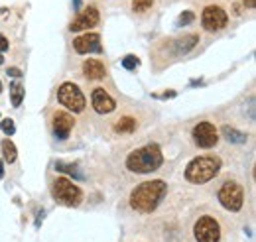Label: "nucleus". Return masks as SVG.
I'll return each mask as SVG.
<instances>
[{
  "mask_svg": "<svg viewBox=\"0 0 256 242\" xmlns=\"http://www.w3.org/2000/svg\"><path fill=\"white\" fill-rule=\"evenodd\" d=\"M73 50L79 54V56H87V54H102V46H100V36L98 34H83V36H77L73 40Z\"/></svg>",
  "mask_w": 256,
  "mask_h": 242,
  "instance_id": "obj_10",
  "label": "nucleus"
},
{
  "mask_svg": "<svg viewBox=\"0 0 256 242\" xmlns=\"http://www.w3.org/2000/svg\"><path fill=\"white\" fill-rule=\"evenodd\" d=\"M58 100L64 104L65 108H69V110L75 112V114L83 112L85 106H87L85 94L81 92V89H79L75 83H71V81H65L64 85L58 89Z\"/></svg>",
  "mask_w": 256,
  "mask_h": 242,
  "instance_id": "obj_6",
  "label": "nucleus"
},
{
  "mask_svg": "<svg viewBox=\"0 0 256 242\" xmlns=\"http://www.w3.org/2000/svg\"><path fill=\"white\" fill-rule=\"evenodd\" d=\"M192 134H193V142L199 148H205V150L215 148L217 142H219V130L211 122H199V124H195Z\"/></svg>",
  "mask_w": 256,
  "mask_h": 242,
  "instance_id": "obj_8",
  "label": "nucleus"
},
{
  "mask_svg": "<svg viewBox=\"0 0 256 242\" xmlns=\"http://www.w3.org/2000/svg\"><path fill=\"white\" fill-rule=\"evenodd\" d=\"M223 230L215 216L203 214L193 224V238L195 242H221Z\"/></svg>",
  "mask_w": 256,
  "mask_h": 242,
  "instance_id": "obj_5",
  "label": "nucleus"
},
{
  "mask_svg": "<svg viewBox=\"0 0 256 242\" xmlns=\"http://www.w3.org/2000/svg\"><path fill=\"white\" fill-rule=\"evenodd\" d=\"M100 22V16H98V10L95 6H87L83 12H79L75 16V20L69 24V30L71 32H85V30H91L98 26Z\"/></svg>",
  "mask_w": 256,
  "mask_h": 242,
  "instance_id": "obj_11",
  "label": "nucleus"
},
{
  "mask_svg": "<svg viewBox=\"0 0 256 242\" xmlns=\"http://www.w3.org/2000/svg\"><path fill=\"white\" fill-rule=\"evenodd\" d=\"M0 92H2V81H0Z\"/></svg>",
  "mask_w": 256,
  "mask_h": 242,
  "instance_id": "obj_32",
  "label": "nucleus"
},
{
  "mask_svg": "<svg viewBox=\"0 0 256 242\" xmlns=\"http://www.w3.org/2000/svg\"><path fill=\"white\" fill-rule=\"evenodd\" d=\"M228 24V16L221 6L217 4H209L205 6L203 14H201V26L207 32H219L223 30L224 26Z\"/></svg>",
  "mask_w": 256,
  "mask_h": 242,
  "instance_id": "obj_9",
  "label": "nucleus"
},
{
  "mask_svg": "<svg viewBox=\"0 0 256 242\" xmlns=\"http://www.w3.org/2000/svg\"><path fill=\"white\" fill-rule=\"evenodd\" d=\"M122 67L128 69V71H134L136 67H140V60H138L136 56H126V58L122 60Z\"/></svg>",
  "mask_w": 256,
  "mask_h": 242,
  "instance_id": "obj_23",
  "label": "nucleus"
},
{
  "mask_svg": "<svg viewBox=\"0 0 256 242\" xmlns=\"http://www.w3.org/2000/svg\"><path fill=\"white\" fill-rule=\"evenodd\" d=\"M56 170H58V172H64V174H67V176H71L73 180H79V182H83V180H85V174L81 172L79 164H65V162H58V164H56Z\"/></svg>",
  "mask_w": 256,
  "mask_h": 242,
  "instance_id": "obj_16",
  "label": "nucleus"
},
{
  "mask_svg": "<svg viewBox=\"0 0 256 242\" xmlns=\"http://www.w3.org/2000/svg\"><path fill=\"white\" fill-rule=\"evenodd\" d=\"M221 132H223L224 140H226V142H232V144H244V142L248 140L246 132H240V130L230 128V126H224Z\"/></svg>",
  "mask_w": 256,
  "mask_h": 242,
  "instance_id": "obj_17",
  "label": "nucleus"
},
{
  "mask_svg": "<svg viewBox=\"0 0 256 242\" xmlns=\"http://www.w3.org/2000/svg\"><path fill=\"white\" fill-rule=\"evenodd\" d=\"M4 178V164H2V160H0V180Z\"/></svg>",
  "mask_w": 256,
  "mask_h": 242,
  "instance_id": "obj_30",
  "label": "nucleus"
},
{
  "mask_svg": "<svg viewBox=\"0 0 256 242\" xmlns=\"http://www.w3.org/2000/svg\"><path fill=\"white\" fill-rule=\"evenodd\" d=\"M52 195L65 207H79L83 201V191L69 178H58L52 185Z\"/></svg>",
  "mask_w": 256,
  "mask_h": 242,
  "instance_id": "obj_4",
  "label": "nucleus"
},
{
  "mask_svg": "<svg viewBox=\"0 0 256 242\" xmlns=\"http://www.w3.org/2000/svg\"><path fill=\"white\" fill-rule=\"evenodd\" d=\"M24 85H22V81H12L10 83V100H12V106H20L22 104V100H24Z\"/></svg>",
  "mask_w": 256,
  "mask_h": 242,
  "instance_id": "obj_18",
  "label": "nucleus"
},
{
  "mask_svg": "<svg viewBox=\"0 0 256 242\" xmlns=\"http://www.w3.org/2000/svg\"><path fill=\"white\" fill-rule=\"evenodd\" d=\"M217 197H219V203L230 212H238L244 205V189L236 182H224Z\"/></svg>",
  "mask_w": 256,
  "mask_h": 242,
  "instance_id": "obj_7",
  "label": "nucleus"
},
{
  "mask_svg": "<svg viewBox=\"0 0 256 242\" xmlns=\"http://www.w3.org/2000/svg\"><path fill=\"white\" fill-rule=\"evenodd\" d=\"M83 75L89 81H100V79H104L106 69L98 60H87L83 63Z\"/></svg>",
  "mask_w": 256,
  "mask_h": 242,
  "instance_id": "obj_14",
  "label": "nucleus"
},
{
  "mask_svg": "<svg viewBox=\"0 0 256 242\" xmlns=\"http://www.w3.org/2000/svg\"><path fill=\"white\" fill-rule=\"evenodd\" d=\"M156 98H172V96H176V91H166V92H160V94H154Z\"/></svg>",
  "mask_w": 256,
  "mask_h": 242,
  "instance_id": "obj_26",
  "label": "nucleus"
},
{
  "mask_svg": "<svg viewBox=\"0 0 256 242\" xmlns=\"http://www.w3.org/2000/svg\"><path fill=\"white\" fill-rule=\"evenodd\" d=\"M91 104L98 114H108L116 108V100L112 98V94L106 92L104 89H100V87L91 92Z\"/></svg>",
  "mask_w": 256,
  "mask_h": 242,
  "instance_id": "obj_12",
  "label": "nucleus"
},
{
  "mask_svg": "<svg viewBox=\"0 0 256 242\" xmlns=\"http://www.w3.org/2000/svg\"><path fill=\"white\" fill-rule=\"evenodd\" d=\"M0 130L4 132V134H8V136H12L14 132H16V124L14 120H10V118H6V120L0 122Z\"/></svg>",
  "mask_w": 256,
  "mask_h": 242,
  "instance_id": "obj_24",
  "label": "nucleus"
},
{
  "mask_svg": "<svg viewBox=\"0 0 256 242\" xmlns=\"http://www.w3.org/2000/svg\"><path fill=\"white\" fill-rule=\"evenodd\" d=\"M244 6H246V8H254L256 0H244Z\"/></svg>",
  "mask_w": 256,
  "mask_h": 242,
  "instance_id": "obj_28",
  "label": "nucleus"
},
{
  "mask_svg": "<svg viewBox=\"0 0 256 242\" xmlns=\"http://www.w3.org/2000/svg\"><path fill=\"white\" fill-rule=\"evenodd\" d=\"M2 156H4V162L6 164H14L16 162V158H18V150H16V146H14V142L12 140H2Z\"/></svg>",
  "mask_w": 256,
  "mask_h": 242,
  "instance_id": "obj_20",
  "label": "nucleus"
},
{
  "mask_svg": "<svg viewBox=\"0 0 256 242\" xmlns=\"http://www.w3.org/2000/svg\"><path fill=\"white\" fill-rule=\"evenodd\" d=\"M152 6H154V0H132V10L138 12V14L150 10Z\"/></svg>",
  "mask_w": 256,
  "mask_h": 242,
  "instance_id": "obj_21",
  "label": "nucleus"
},
{
  "mask_svg": "<svg viewBox=\"0 0 256 242\" xmlns=\"http://www.w3.org/2000/svg\"><path fill=\"white\" fill-rule=\"evenodd\" d=\"M168 193V183L164 180H150L136 185L130 193V207L138 212H152L158 209Z\"/></svg>",
  "mask_w": 256,
  "mask_h": 242,
  "instance_id": "obj_1",
  "label": "nucleus"
},
{
  "mask_svg": "<svg viewBox=\"0 0 256 242\" xmlns=\"http://www.w3.org/2000/svg\"><path fill=\"white\" fill-rule=\"evenodd\" d=\"M73 8L79 10V8H81V0H73Z\"/></svg>",
  "mask_w": 256,
  "mask_h": 242,
  "instance_id": "obj_29",
  "label": "nucleus"
},
{
  "mask_svg": "<svg viewBox=\"0 0 256 242\" xmlns=\"http://www.w3.org/2000/svg\"><path fill=\"white\" fill-rule=\"evenodd\" d=\"M193 20H195V14H193L192 10H186V12H182L180 14V18H178V26H188V24H192Z\"/></svg>",
  "mask_w": 256,
  "mask_h": 242,
  "instance_id": "obj_22",
  "label": "nucleus"
},
{
  "mask_svg": "<svg viewBox=\"0 0 256 242\" xmlns=\"http://www.w3.org/2000/svg\"><path fill=\"white\" fill-rule=\"evenodd\" d=\"M221 166H223L221 158H217V156L193 158L186 168V180L193 185H205L217 178V174L221 172Z\"/></svg>",
  "mask_w": 256,
  "mask_h": 242,
  "instance_id": "obj_3",
  "label": "nucleus"
},
{
  "mask_svg": "<svg viewBox=\"0 0 256 242\" xmlns=\"http://www.w3.org/2000/svg\"><path fill=\"white\" fill-rule=\"evenodd\" d=\"M54 134H56V138H60V140H65V138H69V134H71V130H73V126H75V118L69 114V112H65V110H58L56 114H54Z\"/></svg>",
  "mask_w": 256,
  "mask_h": 242,
  "instance_id": "obj_13",
  "label": "nucleus"
},
{
  "mask_svg": "<svg viewBox=\"0 0 256 242\" xmlns=\"http://www.w3.org/2000/svg\"><path fill=\"white\" fill-rule=\"evenodd\" d=\"M2 63H4V58H2V54H0V65H2Z\"/></svg>",
  "mask_w": 256,
  "mask_h": 242,
  "instance_id": "obj_31",
  "label": "nucleus"
},
{
  "mask_svg": "<svg viewBox=\"0 0 256 242\" xmlns=\"http://www.w3.org/2000/svg\"><path fill=\"white\" fill-rule=\"evenodd\" d=\"M6 73H8V77H16V79H22V75H24L18 67H8V69H6Z\"/></svg>",
  "mask_w": 256,
  "mask_h": 242,
  "instance_id": "obj_25",
  "label": "nucleus"
},
{
  "mask_svg": "<svg viewBox=\"0 0 256 242\" xmlns=\"http://www.w3.org/2000/svg\"><path fill=\"white\" fill-rule=\"evenodd\" d=\"M164 164V154L158 144H146L138 150L130 152L126 158V170L132 174H152Z\"/></svg>",
  "mask_w": 256,
  "mask_h": 242,
  "instance_id": "obj_2",
  "label": "nucleus"
},
{
  "mask_svg": "<svg viewBox=\"0 0 256 242\" xmlns=\"http://www.w3.org/2000/svg\"><path fill=\"white\" fill-rule=\"evenodd\" d=\"M136 126H138V122H136L134 116H120V120L114 124V132H118V134H132L136 130Z\"/></svg>",
  "mask_w": 256,
  "mask_h": 242,
  "instance_id": "obj_19",
  "label": "nucleus"
},
{
  "mask_svg": "<svg viewBox=\"0 0 256 242\" xmlns=\"http://www.w3.org/2000/svg\"><path fill=\"white\" fill-rule=\"evenodd\" d=\"M197 44H199V34H190V36H186V38L176 40V42H174V50H176L178 56H186V54L192 52Z\"/></svg>",
  "mask_w": 256,
  "mask_h": 242,
  "instance_id": "obj_15",
  "label": "nucleus"
},
{
  "mask_svg": "<svg viewBox=\"0 0 256 242\" xmlns=\"http://www.w3.org/2000/svg\"><path fill=\"white\" fill-rule=\"evenodd\" d=\"M6 50H8V40L0 34V52H6Z\"/></svg>",
  "mask_w": 256,
  "mask_h": 242,
  "instance_id": "obj_27",
  "label": "nucleus"
}]
</instances>
